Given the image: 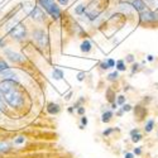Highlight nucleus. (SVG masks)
<instances>
[{"label":"nucleus","instance_id":"obj_18","mask_svg":"<svg viewBox=\"0 0 158 158\" xmlns=\"http://www.w3.org/2000/svg\"><path fill=\"white\" fill-rule=\"evenodd\" d=\"M75 11H76V14H82V13L85 11V6L84 5H78Z\"/></svg>","mask_w":158,"mask_h":158},{"label":"nucleus","instance_id":"obj_32","mask_svg":"<svg viewBox=\"0 0 158 158\" xmlns=\"http://www.w3.org/2000/svg\"><path fill=\"white\" fill-rule=\"evenodd\" d=\"M134 153H135V154H140V153H142L140 148H135V149H134Z\"/></svg>","mask_w":158,"mask_h":158},{"label":"nucleus","instance_id":"obj_7","mask_svg":"<svg viewBox=\"0 0 158 158\" xmlns=\"http://www.w3.org/2000/svg\"><path fill=\"white\" fill-rule=\"evenodd\" d=\"M0 78H5V80H18L17 78V76H15V72L13 71V70H10V69H8V70H4V71H0Z\"/></svg>","mask_w":158,"mask_h":158},{"label":"nucleus","instance_id":"obj_6","mask_svg":"<svg viewBox=\"0 0 158 158\" xmlns=\"http://www.w3.org/2000/svg\"><path fill=\"white\" fill-rule=\"evenodd\" d=\"M4 53L6 55V57L10 60V61H14V62H23L24 61V57L17 52H13L10 49H4Z\"/></svg>","mask_w":158,"mask_h":158},{"label":"nucleus","instance_id":"obj_15","mask_svg":"<svg viewBox=\"0 0 158 158\" xmlns=\"http://www.w3.org/2000/svg\"><path fill=\"white\" fill-rule=\"evenodd\" d=\"M8 69H9L8 63L3 58H0V71H4V70H8Z\"/></svg>","mask_w":158,"mask_h":158},{"label":"nucleus","instance_id":"obj_25","mask_svg":"<svg viewBox=\"0 0 158 158\" xmlns=\"http://www.w3.org/2000/svg\"><path fill=\"white\" fill-rule=\"evenodd\" d=\"M124 101H125V98L124 96H119V98H118V102H119V104H124Z\"/></svg>","mask_w":158,"mask_h":158},{"label":"nucleus","instance_id":"obj_14","mask_svg":"<svg viewBox=\"0 0 158 158\" xmlns=\"http://www.w3.org/2000/svg\"><path fill=\"white\" fill-rule=\"evenodd\" d=\"M153 125H154V120L153 119H149L146 124V131H152L153 129Z\"/></svg>","mask_w":158,"mask_h":158},{"label":"nucleus","instance_id":"obj_22","mask_svg":"<svg viewBox=\"0 0 158 158\" xmlns=\"http://www.w3.org/2000/svg\"><path fill=\"white\" fill-rule=\"evenodd\" d=\"M130 110H131L130 105H123V111H130Z\"/></svg>","mask_w":158,"mask_h":158},{"label":"nucleus","instance_id":"obj_2","mask_svg":"<svg viewBox=\"0 0 158 158\" xmlns=\"http://www.w3.org/2000/svg\"><path fill=\"white\" fill-rule=\"evenodd\" d=\"M38 2H39V4H41V6L48 13L52 18L58 19L61 17V10L57 6V4H55L53 0H38Z\"/></svg>","mask_w":158,"mask_h":158},{"label":"nucleus","instance_id":"obj_3","mask_svg":"<svg viewBox=\"0 0 158 158\" xmlns=\"http://www.w3.org/2000/svg\"><path fill=\"white\" fill-rule=\"evenodd\" d=\"M10 35H11V38L20 41V39L25 38V35H27V31H25V28L22 24H17L10 29Z\"/></svg>","mask_w":158,"mask_h":158},{"label":"nucleus","instance_id":"obj_26","mask_svg":"<svg viewBox=\"0 0 158 158\" xmlns=\"http://www.w3.org/2000/svg\"><path fill=\"white\" fill-rule=\"evenodd\" d=\"M23 142H24V138H23V137H19V138L15 140L17 144H20V143H23Z\"/></svg>","mask_w":158,"mask_h":158},{"label":"nucleus","instance_id":"obj_37","mask_svg":"<svg viewBox=\"0 0 158 158\" xmlns=\"http://www.w3.org/2000/svg\"><path fill=\"white\" fill-rule=\"evenodd\" d=\"M148 61H153V56L149 55V56H148Z\"/></svg>","mask_w":158,"mask_h":158},{"label":"nucleus","instance_id":"obj_5","mask_svg":"<svg viewBox=\"0 0 158 158\" xmlns=\"http://www.w3.org/2000/svg\"><path fill=\"white\" fill-rule=\"evenodd\" d=\"M33 37L35 38V41L39 43L41 47H44V44L47 46V34L43 31H35L33 33Z\"/></svg>","mask_w":158,"mask_h":158},{"label":"nucleus","instance_id":"obj_20","mask_svg":"<svg viewBox=\"0 0 158 158\" xmlns=\"http://www.w3.org/2000/svg\"><path fill=\"white\" fill-rule=\"evenodd\" d=\"M108 78L110 81H114V80H116L118 78V72H113V73H110L109 76H108Z\"/></svg>","mask_w":158,"mask_h":158},{"label":"nucleus","instance_id":"obj_9","mask_svg":"<svg viewBox=\"0 0 158 158\" xmlns=\"http://www.w3.org/2000/svg\"><path fill=\"white\" fill-rule=\"evenodd\" d=\"M131 6H133L135 10L140 11V13L146 10V3H144L143 0H133V4H131Z\"/></svg>","mask_w":158,"mask_h":158},{"label":"nucleus","instance_id":"obj_13","mask_svg":"<svg viewBox=\"0 0 158 158\" xmlns=\"http://www.w3.org/2000/svg\"><path fill=\"white\" fill-rule=\"evenodd\" d=\"M53 77L56 78V80H61V78L63 77V72H62L61 70H57V69H56V70L53 71Z\"/></svg>","mask_w":158,"mask_h":158},{"label":"nucleus","instance_id":"obj_36","mask_svg":"<svg viewBox=\"0 0 158 158\" xmlns=\"http://www.w3.org/2000/svg\"><path fill=\"white\" fill-rule=\"evenodd\" d=\"M137 70H138V64H134V66H133V72H135Z\"/></svg>","mask_w":158,"mask_h":158},{"label":"nucleus","instance_id":"obj_11","mask_svg":"<svg viewBox=\"0 0 158 158\" xmlns=\"http://www.w3.org/2000/svg\"><path fill=\"white\" fill-rule=\"evenodd\" d=\"M113 116V113L111 111H105L104 114H102V118H101V120L104 122V123H108L109 120H110V118Z\"/></svg>","mask_w":158,"mask_h":158},{"label":"nucleus","instance_id":"obj_4","mask_svg":"<svg viewBox=\"0 0 158 158\" xmlns=\"http://www.w3.org/2000/svg\"><path fill=\"white\" fill-rule=\"evenodd\" d=\"M140 20L144 23H153L158 20V15L152 11H142L140 13Z\"/></svg>","mask_w":158,"mask_h":158},{"label":"nucleus","instance_id":"obj_38","mask_svg":"<svg viewBox=\"0 0 158 158\" xmlns=\"http://www.w3.org/2000/svg\"><path fill=\"white\" fill-rule=\"evenodd\" d=\"M157 10H158V8H157Z\"/></svg>","mask_w":158,"mask_h":158},{"label":"nucleus","instance_id":"obj_29","mask_svg":"<svg viewBox=\"0 0 158 158\" xmlns=\"http://www.w3.org/2000/svg\"><path fill=\"white\" fill-rule=\"evenodd\" d=\"M77 113H78V114H81V115H82V114L85 113V108H78V110H77Z\"/></svg>","mask_w":158,"mask_h":158},{"label":"nucleus","instance_id":"obj_34","mask_svg":"<svg viewBox=\"0 0 158 158\" xmlns=\"http://www.w3.org/2000/svg\"><path fill=\"white\" fill-rule=\"evenodd\" d=\"M135 133H139V131H138V129H134V130H131V131H130V134H131V135H133V134H135Z\"/></svg>","mask_w":158,"mask_h":158},{"label":"nucleus","instance_id":"obj_27","mask_svg":"<svg viewBox=\"0 0 158 158\" xmlns=\"http://www.w3.org/2000/svg\"><path fill=\"white\" fill-rule=\"evenodd\" d=\"M113 130H114V129H108V130H105V131H104V133H102V134H104V135H109V134L111 133V131H113Z\"/></svg>","mask_w":158,"mask_h":158},{"label":"nucleus","instance_id":"obj_12","mask_svg":"<svg viewBox=\"0 0 158 158\" xmlns=\"http://www.w3.org/2000/svg\"><path fill=\"white\" fill-rule=\"evenodd\" d=\"M91 49V43L89 41H85L82 44H81V51L82 52H89Z\"/></svg>","mask_w":158,"mask_h":158},{"label":"nucleus","instance_id":"obj_21","mask_svg":"<svg viewBox=\"0 0 158 158\" xmlns=\"http://www.w3.org/2000/svg\"><path fill=\"white\" fill-rule=\"evenodd\" d=\"M146 2H147L149 5H153V6H157V8H158V0H146Z\"/></svg>","mask_w":158,"mask_h":158},{"label":"nucleus","instance_id":"obj_30","mask_svg":"<svg viewBox=\"0 0 158 158\" xmlns=\"http://www.w3.org/2000/svg\"><path fill=\"white\" fill-rule=\"evenodd\" d=\"M108 64H109V67H113V66L115 64V62H114L113 60H109V61H108Z\"/></svg>","mask_w":158,"mask_h":158},{"label":"nucleus","instance_id":"obj_33","mask_svg":"<svg viewBox=\"0 0 158 158\" xmlns=\"http://www.w3.org/2000/svg\"><path fill=\"white\" fill-rule=\"evenodd\" d=\"M81 122H82V124H84V125H86V124H87V119H86L85 116H84L82 119H81Z\"/></svg>","mask_w":158,"mask_h":158},{"label":"nucleus","instance_id":"obj_8","mask_svg":"<svg viewBox=\"0 0 158 158\" xmlns=\"http://www.w3.org/2000/svg\"><path fill=\"white\" fill-rule=\"evenodd\" d=\"M31 18H32L33 20L42 22V20H43V13H42V10L39 9L38 6H35V8L32 10V13H31Z\"/></svg>","mask_w":158,"mask_h":158},{"label":"nucleus","instance_id":"obj_17","mask_svg":"<svg viewBox=\"0 0 158 158\" xmlns=\"http://www.w3.org/2000/svg\"><path fill=\"white\" fill-rule=\"evenodd\" d=\"M140 139H142V135H140L139 133H135V134L131 135V140H133L134 143H135V142H139Z\"/></svg>","mask_w":158,"mask_h":158},{"label":"nucleus","instance_id":"obj_16","mask_svg":"<svg viewBox=\"0 0 158 158\" xmlns=\"http://www.w3.org/2000/svg\"><path fill=\"white\" fill-rule=\"evenodd\" d=\"M116 67H118V70H119V71H125V64H124L123 61H118Z\"/></svg>","mask_w":158,"mask_h":158},{"label":"nucleus","instance_id":"obj_19","mask_svg":"<svg viewBox=\"0 0 158 158\" xmlns=\"http://www.w3.org/2000/svg\"><path fill=\"white\" fill-rule=\"evenodd\" d=\"M5 109V104H4V98L2 96V94H0V111H4Z\"/></svg>","mask_w":158,"mask_h":158},{"label":"nucleus","instance_id":"obj_35","mask_svg":"<svg viewBox=\"0 0 158 158\" xmlns=\"http://www.w3.org/2000/svg\"><path fill=\"white\" fill-rule=\"evenodd\" d=\"M125 158H133V154H131V153H127L125 154Z\"/></svg>","mask_w":158,"mask_h":158},{"label":"nucleus","instance_id":"obj_10","mask_svg":"<svg viewBox=\"0 0 158 158\" xmlns=\"http://www.w3.org/2000/svg\"><path fill=\"white\" fill-rule=\"evenodd\" d=\"M47 110H48V113H49V114H57V113L60 111V106H58L57 104L51 102V104H48Z\"/></svg>","mask_w":158,"mask_h":158},{"label":"nucleus","instance_id":"obj_23","mask_svg":"<svg viewBox=\"0 0 158 158\" xmlns=\"http://www.w3.org/2000/svg\"><path fill=\"white\" fill-rule=\"evenodd\" d=\"M101 69H102V70H108V69H109L108 62H102V63H101Z\"/></svg>","mask_w":158,"mask_h":158},{"label":"nucleus","instance_id":"obj_31","mask_svg":"<svg viewBox=\"0 0 158 158\" xmlns=\"http://www.w3.org/2000/svg\"><path fill=\"white\" fill-rule=\"evenodd\" d=\"M127 61H129V62H133V61H134V58H133V56H131V55H129V56L127 57Z\"/></svg>","mask_w":158,"mask_h":158},{"label":"nucleus","instance_id":"obj_28","mask_svg":"<svg viewBox=\"0 0 158 158\" xmlns=\"http://www.w3.org/2000/svg\"><path fill=\"white\" fill-rule=\"evenodd\" d=\"M58 2H60V4H61V5H67L69 0H58Z\"/></svg>","mask_w":158,"mask_h":158},{"label":"nucleus","instance_id":"obj_1","mask_svg":"<svg viewBox=\"0 0 158 158\" xmlns=\"http://www.w3.org/2000/svg\"><path fill=\"white\" fill-rule=\"evenodd\" d=\"M0 94L3 98H5L6 102L11 108H19L23 105V96L17 89L14 81L6 80L0 84Z\"/></svg>","mask_w":158,"mask_h":158},{"label":"nucleus","instance_id":"obj_24","mask_svg":"<svg viewBox=\"0 0 158 158\" xmlns=\"http://www.w3.org/2000/svg\"><path fill=\"white\" fill-rule=\"evenodd\" d=\"M84 77H85V72H80V73H78V76H77V78H78L80 81L84 80Z\"/></svg>","mask_w":158,"mask_h":158}]
</instances>
